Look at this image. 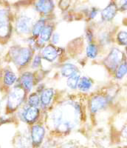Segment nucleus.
Instances as JSON below:
<instances>
[{"label": "nucleus", "mask_w": 127, "mask_h": 148, "mask_svg": "<svg viewBox=\"0 0 127 148\" xmlns=\"http://www.w3.org/2000/svg\"><path fill=\"white\" fill-rule=\"evenodd\" d=\"M80 115V108L77 104L68 102L55 110L52 119L55 127L61 131H68L76 125Z\"/></svg>", "instance_id": "f257e3e1"}, {"label": "nucleus", "mask_w": 127, "mask_h": 148, "mask_svg": "<svg viewBox=\"0 0 127 148\" xmlns=\"http://www.w3.org/2000/svg\"><path fill=\"white\" fill-rule=\"evenodd\" d=\"M25 92L22 88L16 87L12 90L8 98V108L10 110H15L20 106L25 99Z\"/></svg>", "instance_id": "f03ea898"}, {"label": "nucleus", "mask_w": 127, "mask_h": 148, "mask_svg": "<svg viewBox=\"0 0 127 148\" xmlns=\"http://www.w3.org/2000/svg\"><path fill=\"white\" fill-rule=\"evenodd\" d=\"M11 56L15 64L18 66H24L30 62L32 53L29 48H13L10 51Z\"/></svg>", "instance_id": "7ed1b4c3"}, {"label": "nucleus", "mask_w": 127, "mask_h": 148, "mask_svg": "<svg viewBox=\"0 0 127 148\" xmlns=\"http://www.w3.org/2000/svg\"><path fill=\"white\" fill-rule=\"evenodd\" d=\"M124 58V54L117 48L112 49L107 59L104 60V64L112 71L117 69Z\"/></svg>", "instance_id": "20e7f679"}, {"label": "nucleus", "mask_w": 127, "mask_h": 148, "mask_svg": "<svg viewBox=\"0 0 127 148\" xmlns=\"http://www.w3.org/2000/svg\"><path fill=\"white\" fill-rule=\"evenodd\" d=\"M10 33L8 13L5 10H0V38H6Z\"/></svg>", "instance_id": "39448f33"}, {"label": "nucleus", "mask_w": 127, "mask_h": 148, "mask_svg": "<svg viewBox=\"0 0 127 148\" xmlns=\"http://www.w3.org/2000/svg\"><path fill=\"white\" fill-rule=\"evenodd\" d=\"M32 23L31 18L27 16H21L16 21V30L21 34H27L31 30Z\"/></svg>", "instance_id": "423d86ee"}, {"label": "nucleus", "mask_w": 127, "mask_h": 148, "mask_svg": "<svg viewBox=\"0 0 127 148\" xmlns=\"http://www.w3.org/2000/svg\"><path fill=\"white\" fill-rule=\"evenodd\" d=\"M45 134L44 129L40 125H34L31 129V140L34 146H39L42 142Z\"/></svg>", "instance_id": "0eeeda50"}, {"label": "nucleus", "mask_w": 127, "mask_h": 148, "mask_svg": "<svg viewBox=\"0 0 127 148\" xmlns=\"http://www.w3.org/2000/svg\"><path fill=\"white\" fill-rule=\"evenodd\" d=\"M107 104V99L104 96H97L92 98L90 102V110L92 113H97L105 108Z\"/></svg>", "instance_id": "6e6552de"}, {"label": "nucleus", "mask_w": 127, "mask_h": 148, "mask_svg": "<svg viewBox=\"0 0 127 148\" xmlns=\"http://www.w3.org/2000/svg\"><path fill=\"white\" fill-rule=\"evenodd\" d=\"M39 115V110L36 107H29L25 109L23 114V118L28 123H33L37 119Z\"/></svg>", "instance_id": "1a4fd4ad"}, {"label": "nucleus", "mask_w": 127, "mask_h": 148, "mask_svg": "<svg viewBox=\"0 0 127 148\" xmlns=\"http://www.w3.org/2000/svg\"><path fill=\"white\" fill-rule=\"evenodd\" d=\"M34 76L33 74L30 72L24 73L21 76V83L23 89L27 91H30L33 86Z\"/></svg>", "instance_id": "9d476101"}, {"label": "nucleus", "mask_w": 127, "mask_h": 148, "mask_svg": "<svg viewBox=\"0 0 127 148\" xmlns=\"http://www.w3.org/2000/svg\"><path fill=\"white\" fill-rule=\"evenodd\" d=\"M117 6L115 3H111L101 12V17L103 20L110 21L115 16L117 13Z\"/></svg>", "instance_id": "9b49d317"}, {"label": "nucleus", "mask_w": 127, "mask_h": 148, "mask_svg": "<svg viewBox=\"0 0 127 148\" xmlns=\"http://www.w3.org/2000/svg\"><path fill=\"white\" fill-rule=\"evenodd\" d=\"M54 4L53 0H39L36 4V9L43 14H48L53 9Z\"/></svg>", "instance_id": "f8f14e48"}, {"label": "nucleus", "mask_w": 127, "mask_h": 148, "mask_svg": "<svg viewBox=\"0 0 127 148\" xmlns=\"http://www.w3.org/2000/svg\"><path fill=\"white\" fill-rule=\"evenodd\" d=\"M42 56L48 62H53L58 56V51L53 45H47L42 51Z\"/></svg>", "instance_id": "ddd939ff"}, {"label": "nucleus", "mask_w": 127, "mask_h": 148, "mask_svg": "<svg viewBox=\"0 0 127 148\" xmlns=\"http://www.w3.org/2000/svg\"><path fill=\"white\" fill-rule=\"evenodd\" d=\"M53 96V89H46L42 92L40 97V101L43 106H47L50 104V101L52 100Z\"/></svg>", "instance_id": "4468645a"}, {"label": "nucleus", "mask_w": 127, "mask_h": 148, "mask_svg": "<svg viewBox=\"0 0 127 148\" xmlns=\"http://www.w3.org/2000/svg\"><path fill=\"white\" fill-rule=\"evenodd\" d=\"M61 72L62 76L64 77H70L74 73H77L78 69L75 65L68 63V64H65L62 66Z\"/></svg>", "instance_id": "2eb2a0df"}, {"label": "nucleus", "mask_w": 127, "mask_h": 148, "mask_svg": "<svg viewBox=\"0 0 127 148\" xmlns=\"http://www.w3.org/2000/svg\"><path fill=\"white\" fill-rule=\"evenodd\" d=\"M92 83L90 79L87 77H82L79 79L78 88L81 91H88L92 88Z\"/></svg>", "instance_id": "dca6fc26"}, {"label": "nucleus", "mask_w": 127, "mask_h": 148, "mask_svg": "<svg viewBox=\"0 0 127 148\" xmlns=\"http://www.w3.org/2000/svg\"><path fill=\"white\" fill-rule=\"evenodd\" d=\"M4 83L7 86H11L16 81V76L14 72L10 71H6L4 75Z\"/></svg>", "instance_id": "f3484780"}, {"label": "nucleus", "mask_w": 127, "mask_h": 148, "mask_svg": "<svg viewBox=\"0 0 127 148\" xmlns=\"http://www.w3.org/2000/svg\"><path fill=\"white\" fill-rule=\"evenodd\" d=\"M53 32V27L50 25L44 26V29L42 30V33L40 34V39L42 42H48L50 39L51 38Z\"/></svg>", "instance_id": "a211bd4d"}, {"label": "nucleus", "mask_w": 127, "mask_h": 148, "mask_svg": "<svg viewBox=\"0 0 127 148\" xmlns=\"http://www.w3.org/2000/svg\"><path fill=\"white\" fill-rule=\"evenodd\" d=\"M79 79H80V75H79V72L75 73L73 75L68 78L67 79V85L71 89H76L78 87V84H79Z\"/></svg>", "instance_id": "6ab92c4d"}, {"label": "nucleus", "mask_w": 127, "mask_h": 148, "mask_svg": "<svg viewBox=\"0 0 127 148\" xmlns=\"http://www.w3.org/2000/svg\"><path fill=\"white\" fill-rule=\"evenodd\" d=\"M44 23H45V22L44 19H40L34 25L33 27V30H32V33H33V35L34 36L38 37L40 35L42 30L44 27Z\"/></svg>", "instance_id": "aec40b11"}, {"label": "nucleus", "mask_w": 127, "mask_h": 148, "mask_svg": "<svg viewBox=\"0 0 127 148\" xmlns=\"http://www.w3.org/2000/svg\"><path fill=\"white\" fill-rule=\"evenodd\" d=\"M127 73V62L121 63L120 65L117 67V71H116V78L118 79H122Z\"/></svg>", "instance_id": "412c9836"}, {"label": "nucleus", "mask_w": 127, "mask_h": 148, "mask_svg": "<svg viewBox=\"0 0 127 148\" xmlns=\"http://www.w3.org/2000/svg\"><path fill=\"white\" fill-rule=\"evenodd\" d=\"M98 55V47L95 45L90 44L87 47V56L90 59H95Z\"/></svg>", "instance_id": "4be33fe9"}, {"label": "nucleus", "mask_w": 127, "mask_h": 148, "mask_svg": "<svg viewBox=\"0 0 127 148\" xmlns=\"http://www.w3.org/2000/svg\"><path fill=\"white\" fill-rule=\"evenodd\" d=\"M40 103V98L37 93H33L28 98V104L30 107H37Z\"/></svg>", "instance_id": "5701e85b"}, {"label": "nucleus", "mask_w": 127, "mask_h": 148, "mask_svg": "<svg viewBox=\"0 0 127 148\" xmlns=\"http://www.w3.org/2000/svg\"><path fill=\"white\" fill-rule=\"evenodd\" d=\"M117 41L120 45H127V32L126 31H120L117 34Z\"/></svg>", "instance_id": "b1692460"}, {"label": "nucleus", "mask_w": 127, "mask_h": 148, "mask_svg": "<svg viewBox=\"0 0 127 148\" xmlns=\"http://www.w3.org/2000/svg\"><path fill=\"white\" fill-rule=\"evenodd\" d=\"M28 141H27V138L25 137L22 138H19L16 141V147L17 148H25L27 146Z\"/></svg>", "instance_id": "393cba45"}, {"label": "nucleus", "mask_w": 127, "mask_h": 148, "mask_svg": "<svg viewBox=\"0 0 127 148\" xmlns=\"http://www.w3.org/2000/svg\"><path fill=\"white\" fill-rule=\"evenodd\" d=\"M41 64V56H36L35 58H34V60L33 62V64H32V67H35V68H36V67H39V65H40Z\"/></svg>", "instance_id": "a878e982"}, {"label": "nucleus", "mask_w": 127, "mask_h": 148, "mask_svg": "<svg viewBox=\"0 0 127 148\" xmlns=\"http://www.w3.org/2000/svg\"><path fill=\"white\" fill-rule=\"evenodd\" d=\"M120 5L121 10L127 9V0H120Z\"/></svg>", "instance_id": "bb28decb"}, {"label": "nucleus", "mask_w": 127, "mask_h": 148, "mask_svg": "<svg viewBox=\"0 0 127 148\" xmlns=\"http://www.w3.org/2000/svg\"><path fill=\"white\" fill-rule=\"evenodd\" d=\"M59 40V36L58 34H55L52 37V42L53 44H57Z\"/></svg>", "instance_id": "cd10ccee"}, {"label": "nucleus", "mask_w": 127, "mask_h": 148, "mask_svg": "<svg viewBox=\"0 0 127 148\" xmlns=\"http://www.w3.org/2000/svg\"><path fill=\"white\" fill-rule=\"evenodd\" d=\"M61 148H77L74 144L72 143H66L63 145Z\"/></svg>", "instance_id": "c85d7f7f"}, {"label": "nucleus", "mask_w": 127, "mask_h": 148, "mask_svg": "<svg viewBox=\"0 0 127 148\" xmlns=\"http://www.w3.org/2000/svg\"><path fill=\"white\" fill-rule=\"evenodd\" d=\"M97 14H98V10H96L95 8H93L92 10V11H91V13H90V18H95V16L97 15Z\"/></svg>", "instance_id": "c756f323"}, {"label": "nucleus", "mask_w": 127, "mask_h": 148, "mask_svg": "<svg viewBox=\"0 0 127 148\" xmlns=\"http://www.w3.org/2000/svg\"><path fill=\"white\" fill-rule=\"evenodd\" d=\"M87 39L89 42H92V35L91 34L90 31H87Z\"/></svg>", "instance_id": "7c9ffc66"}, {"label": "nucleus", "mask_w": 127, "mask_h": 148, "mask_svg": "<svg viewBox=\"0 0 127 148\" xmlns=\"http://www.w3.org/2000/svg\"><path fill=\"white\" fill-rule=\"evenodd\" d=\"M126 54H127V46H126Z\"/></svg>", "instance_id": "2f4dec72"}]
</instances>
